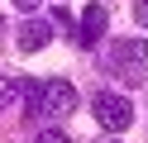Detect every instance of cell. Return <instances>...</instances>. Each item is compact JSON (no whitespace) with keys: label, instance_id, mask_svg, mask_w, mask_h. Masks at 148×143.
Masks as SVG:
<instances>
[{"label":"cell","instance_id":"6","mask_svg":"<svg viewBox=\"0 0 148 143\" xmlns=\"http://www.w3.org/2000/svg\"><path fill=\"white\" fill-rule=\"evenodd\" d=\"M105 5H86V14H81V34H77V48H96L100 34H105Z\"/></svg>","mask_w":148,"mask_h":143},{"label":"cell","instance_id":"8","mask_svg":"<svg viewBox=\"0 0 148 143\" xmlns=\"http://www.w3.org/2000/svg\"><path fill=\"white\" fill-rule=\"evenodd\" d=\"M14 10H29V14H34V10H38V0H14Z\"/></svg>","mask_w":148,"mask_h":143},{"label":"cell","instance_id":"3","mask_svg":"<svg viewBox=\"0 0 148 143\" xmlns=\"http://www.w3.org/2000/svg\"><path fill=\"white\" fill-rule=\"evenodd\" d=\"M72 110H77V86L48 81V91H43V119H67Z\"/></svg>","mask_w":148,"mask_h":143},{"label":"cell","instance_id":"7","mask_svg":"<svg viewBox=\"0 0 148 143\" xmlns=\"http://www.w3.org/2000/svg\"><path fill=\"white\" fill-rule=\"evenodd\" d=\"M134 14H138V24L148 29V0H134Z\"/></svg>","mask_w":148,"mask_h":143},{"label":"cell","instance_id":"5","mask_svg":"<svg viewBox=\"0 0 148 143\" xmlns=\"http://www.w3.org/2000/svg\"><path fill=\"white\" fill-rule=\"evenodd\" d=\"M48 38H53V29L43 24V19H34V14L24 19L19 29H14V43H19L24 53H38V48H48Z\"/></svg>","mask_w":148,"mask_h":143},{"label":"cell","instance_id":"1","mask_svg":"<svg viewBox=\"0 0 148 143\" xmlns=\"http://www.w3.org/2000/svg\"><path fill=\"white\" fill-rule=\"evenodd\" d=\"M110 72H115L124 86H143V81H148V43L119 38L115 53H110Z\"/></svg>","mask_w":148,"mask_h":143},{"label":"cell","instance_id":"4","mask_svg":"<svg viewBox=\"0 0 148 143\" xmlns=\"http://www.w3.org/2000/svg\"><path fill=\"white\" fill-rule=\"evenodd\" d=\"M43 91H48V86L19 76L14 86H5V100H19V105H24V119H43Z\"/></svg>","mask_w":148,"mask_h":143},{"label":"cell","instance_id":"2","mask_svg":"<svg viewBox=\"0 0 148 143\" xmlns=\"http://www.w3.org/2000/svg\"><path fill=\"white\" fill-rule=\"evenodd\" d=\"M96 119H100L105 133H124L129 119H134V110H129L124 95H96Z\"/></svg>","mask_w":148,"mask_h":143}]
</instances>
